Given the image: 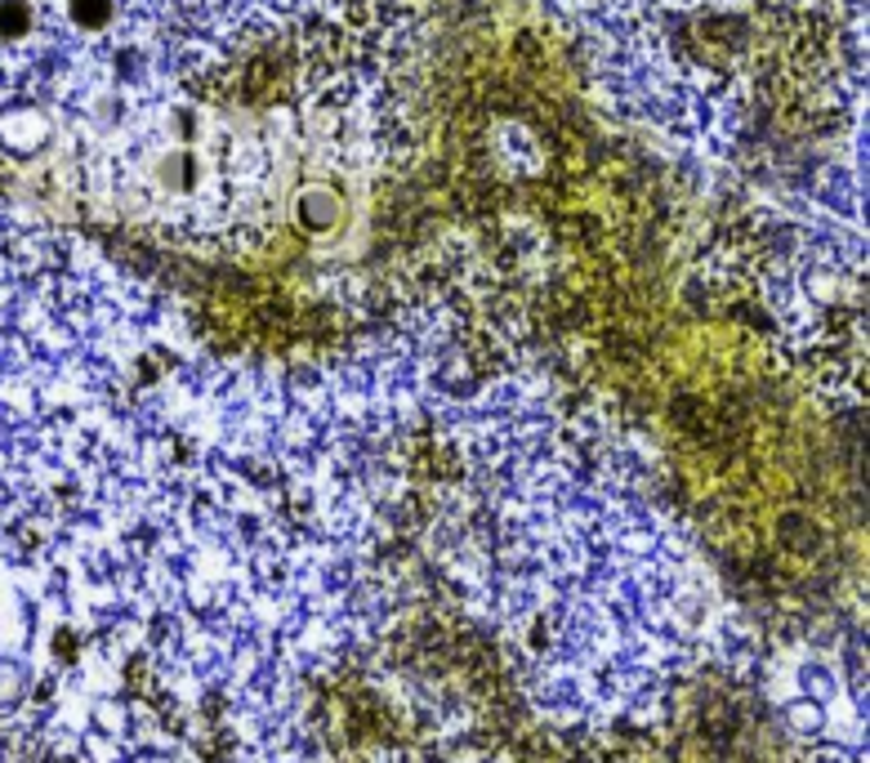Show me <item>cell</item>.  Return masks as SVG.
<instances>
[{
    "mask_svg": "<svg viewBox=\"0 0 870 763\" xmlns=\"http://www.w3.org/2000/svg\"><path fill=\"white\" fill-rule=\"evenodd\" d=\"M527 505L505 500L500 616L531 697L563 714H629L675 675L683 651V581L666 527L634 496L550 469Z\"/></svg>",
    "mask_w": 870,
    "mask_h": 763,
    "instance_id": "cell-1",
    "label": "cell"
},
{
    "mask_svg": "<svg viewBox=\"0 0 870 763\" xmlns=\"http://www.w3.org/2000/svg\"><path fill=\"white\" fill-rule=\"evenodd\" d=\"M36 23L32 0H0V41H23Z\"/></svg>",
    "mask_w": 870,
    "mask_h": 763,
    "instance_id": "cell-3",
    "label": "cell"
},
{
    "mask_svg": "<svg viewBox=\"0 0 870 763\" xmlns=\"http://www.w3.org/2000/svg\"><path fill=\"white\" fill-rule=\"evenodd\" d=\"M63 10H67V23L76 32H107L121 14L117 0H63Z\"/></svg>",
    "mask_w": 870,
    "mask_h": 763,
    "instance_id": "cell-2",
    "label": "cell"
}]
</instances>
